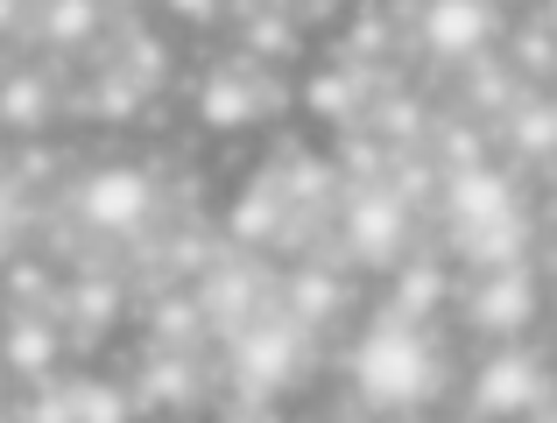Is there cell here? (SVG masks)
<instances>
[{"instance_id": "6da1fadb", "label": "cell", "mask_w": 557, "mask_h": 423, "mask_svg": "<svg viewBox=\"0 0 557 423\" xmlns=\"http://www.w3.org/2000/svg\"><path fill=\"white\" fill-rule=\"evenodd\" d=\"M354 388L360 402H374V410L388 416H409L423 410V402H437V388H445V360H437V339L423 318H403V311H381L368 318V332L354 339Z\"/></svg>"}, {"instance_id": "7a4b0ae2", "label": "cell", "mask_w": 557, "mask_h": 423, "mask_svg": "<svg viewBox=\"0 0 557 423\" xmlns=\"http://www.w3.org/2000/svg\"><path fill=\"white\" fill-rule=\"evenodd\" d=\"M304 318H289L283 303H269L261 318H247L240 332H226V368H233V388H240L247 402L261 396H283L289 382H297L304 368Z\"/></svg>"}, {"instance_id": "3957f363", "label": "cell", "mask_w": 557, "mask_h": 423, "mask_svg": "<svg viewBox=\"0 0 557 423\" xmlns=\"http://www.w3.org/2000/svg\"><path fill=\"white\" fill-rule=\"evenodd\" d=\"M409 191L395 177H374V184H354L339 198V247L354 269H395L409 247Z\"/></svg>"}, {"instance_id": "277c9868", "label": "cell", "mask_w": 557, "mask_h": 423, "mask_svg": "<svg viewBox=\"0 0 557 423\" xmlns=\"http://www.w3.org/2000/svg\"><path fill=\"white\" fill-rule=\"evenodd\" d=\"M544 311V275L536 261H508V269H473V289H466V325L494 346H516L522 332Z\"/></svg>"}, {"instance_id": "5b68a950", "label": "cell", "mask_w": 557, "mask_h": 423, "mask_svg": "<svg viewBox=\"0 0 557 423\" xmlns=\"http://www.w3.org/2000/svg\"><path fill=\"white\" fill-rule=\"evenodd\" d=\"M473 416H487V423H522V416H536V410H550V368L536 353H522V346H494L487 360L473 368Z\"/></svg>"}, {"instance_id": "8992f818", "label": "cell", "mask_w": 557, "mask_h": 423, "mask_svg": "<svg viewBox=\"0 0 557 423\" xmlns=\"http://www.w3.org/2000/svg\"><path fill=\"white\" fill-rule=\"evenodd\" d=\"M71 212H78V226L99 233V240H127V233H141L149 212H156V177L141 163H107L78 184Z\"/></svg>"}, {"instance_id": "52a82bcc", "label": "cell", "mask_w": 557, "mask_h": 423, "mask_svg": "<svg viewBox=\"0 0 557 423\" xmlns=\"http://www.w3.org/2000/svg\"><path fill=\"white\" fill-rule=\"evenodd\" d=\"M437 212L451 219V233L459 240H473V233H494V226H516L522 206H516V184H508L502 163H451L445 184H437Z\"/></svg>"}, {"instance_id": "ba28073f", "label": "cell", "mask_w": 557, "mask_h": 423, "mask_svg": "<svg viewBox=\"0 0 557 423\" xmlns=\"http://www.w3.org/2000/svg\"><path fill=\"white\" fill-rule=\"evenodd\" d=\"M502 36V0H417V42L437 64H480Z\"/></svg>"}, {"instance_id": "9c48e42d", "label": "cell", "mask_w": 557, "mask_h": 423, "mask_svg": "<svg viewBox=\"0 0 557 423\" xmlns=\"http://www.w3.org/2000/svg\"><path fill=\"white\" fill-rule=\"evenodd\" d=\"M57 353H64V318H36V311H14V332H8V360H14V382L42 388L57 382Z\"/></svg>"}, {"instance_id": "30bf717a", "label": "cell", "mask_w": 557, "mask_h": 423, "mask_svg": "<svg viewBox=\"0 0 557 423\" xmlns=\"http://www.w3.org/2000/svg\"><path fill=\"white\" fill-rule=\"evenodd\" d=\"M508 149L530 155V163H550L557 155V99H522V107H508Z\"/></svg>"}, {"instance_id": "8fae6325", "label": "cell", "mask_w": 557, "mask_h": 423, "mask_svg": "<svg viewBox=\"0 0 557 423\" xmlns=\"http://www.w3.org/2000/svg\"><path fill=\"white\" fill-rule=\"evenodd\" d=\"M198 113L212 127H247L255 121V92H247V78H233V71H219V78H205V92H198Z\"/></svg>"}, {"instance_id": "7c38bea8", "label": "cell", "mask_w": 557, "mask_h": 423, "mask_svg": "<svg viewBox=\"0 0 557 423\" xmlns=\"http://www.w3.org/2000/svg\"><path fill=\"white\" fill-rule=\"evenodd\" d=\"M437 297H445V275H437V261H409V269H395V303H388V311L423 318V325H431Z\"/></svg>"}, {"instance_id": "4fadbf2b", "label": "cell", "mask_w": 557, "mask_h": 423, "mask_svg": "<svg viewBox=\"0 0 557 423\" xmlns=\"http://www.w3.org/2000/svg\"><path fill=\"white\" fill-rule=\"evenodd\" d=\"M42 36L78 50V42L99 36V0H42Z\"/></svg>"}, {"instance_id": "5bb4252c", "label": "cell", "mask_w": 557, "mask_h": 423, "mask_svg": "<svg viewBox=\"0 0 557 423\" xmlns=\"http://www.w3.org/2000/svg\"><path fill=\"white\" fill-rule=\"evenodd\" d=\"M50 85H42L36 78V71H14V78H8V127H14V135H28V127H42V121H50Z\"/></svg>"}, {"instance_id": "9a60e30c", "label": "cell", "mask_w": 557, "mask_h": 423, "mask_svg": "<svg viewBox=\"0 0 557 423\" xmlns=\"http://www.w3.org/2000/svg\"><path fill=\"white\" fill-rule=\"evenodd\" d=\"M71 396H78V423H127V396L121 388H99V382H71Z\"/></svg>"}, {"instance_id": "2e32d148", "label": "cell", "mask_w": 557, "mask_h": 423, "mask_svg": "<svg viewBox=\"0 0 557 423\" xmlns=\"http://www.w3.org/2000/svg\"><path fill=\"white\" fill-rule=\"evenodd\" d=\"M275 206H283V191H247L240 206H233V212H240V219H233V240H261V233H269V212H275Z\"/></svg>"}, {"instance_id": "e0dca14e", "label": "cell", "mask_w": 557, "mask_h": 423, "mask_svg": "<svg viewBox=\"0 0 557 423\" xmlns=\"http://www.w3.org/2000/svg\"><path fill=\"white\" fill-rule=\"evenodd\" d=\"M163 14H177V22H212L219 0H163Z\"/></svg>"}, {"instance_id": "ac0fdd59", "label": "cell", "mask_w": 557, "mask_h": 423, "mask_svg": "<svg viewBox=\"0 0 557 423\" xmlns=\"http://www.w3.org/2000/svg\"><path fill=\"white\" fill-rule=\"evenodd\" d=\"M544 22H550V28H557V0H544Z\"/></svg>"}, {"instance_id": "d6986e66", "label": "cell", "mask_w": 557, "mask_h": 423, "mask_svg": "<svg viewBox=\"0 0 557 423\" xmlns=\"http://www.w3.org/2000/svg\"><path fill=\"white\" fill-rule=\"evenodd\" d=\"M304 8H332V0H304Z\"/></svg>"}, {"instance_id": "ffe728a7", "label": "cell", "mask_w": 557, "mask_h": 423, "mask_svg": "<svg viewBox=\"0 0 557 423\" xmlns=\"http://www.w3.org/2000/svg\"><path fill=\"white\" fill-rule=\"evenodd\" d=\"M550 423H557V416H550Z\"/></svg>"}]
</instances>
